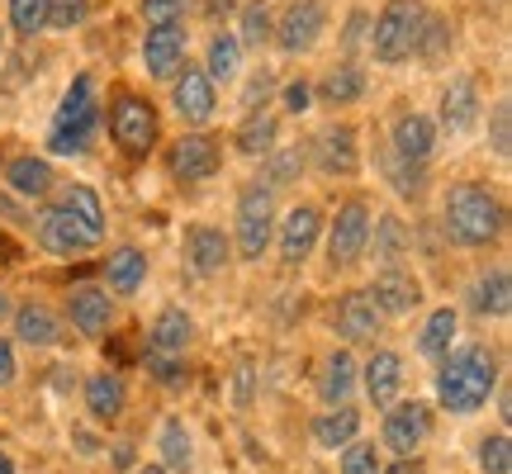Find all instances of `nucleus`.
<instances>
[{"label": "nucleus", "instance_id": "1", "mask_svg": "<svg viewBox=\"0 0 512 474\" xmlns=\"http://www.w3.org/2000/svg\"><path fill=\"white\" fill-rule=\"evenodd\" d=\"M441 228L456 247H489L503 237L508 228V214H503V200H498L489 185L460 181L451 185L446 195V209H441Z\"/></svg>", "mask_w": 512, "mask_h": 474}, {"label": "nucleus", "instance_id": "2", "mask_svg": "<svg viewBox=\"0 0 512 474\" xmlns=\"http://www.w3.org/2000/svg\"><path fill=\"white\" fill-rule=\"evenodd\" d=\"M498 389V356L489 347H460L437 370V399L451 413H479Z\"/></svg>", "mask_w": 512, "mask_h": 474}, {"label": "nucleus", "instance_id": "3", "mask_svg": "<svg viewBox=\"0 0 512 474\" xmlns=\"http://www.w3.org/2000/svg\"><path fill=\"white\" fill-rule=\"evenodd\" d=\"M95 128H100V95H95V76L81 72L72 76V86H67L53 124H48V147L57 157H81L91 147Z\"/></svg>", "mask_w": 512, "mask_h": 474}, {"label": "nucleus", "instance_id": "4", "mask_svg": "<svg viewBox=\"0 0 512 474\" xmlns=\"http://www.w3.org/2000/svg\"><path fill=\"white\" fill-rule=\"evenodd\" d=\"M422 24H427V5L422 0H389L370 29V53L380 57L384 67H399L418 53Z\"/></svg>", "mask_w": 512, "mask_h": 474}, {"label": "nucleus", "instance_id": "5", "mask_svg": "<svg viewBox=\"0 0 512 474\" xmlns=\"http://www.w3.org/2000/svg\"><path fill=\"white\" fill-rule=\"evenodd\" d=\"M157 133H162V124H157V105H152V100H143V95H133V91L114 95L110 138H114V147H119L124 157L143 162L147 152L157 147Z\"/></svg>", "mask_w": 512, "mask_h": 474}, {"label": "nucleus", "instance_id": "6", "mask_svg": "<svg viewBox=\"0 0 512 474\" xmlns=\"http://www.w3.org/2000/svg\"><path fill=\"white\" fill-rule=\"evenodd\" d=\"M275 233V190L256 181L238 195V252L242 261H261Z\"/></svg>", "mask_w": 512, "mask_h": 474}, {"label": "nucleus", "instance_id": "7", "mask_svg": "<svg viewBox=\"0 0 512 474\" xmlns=\"http://www.w3.org/2000/svg\"><path fill=\"white\" fill-rule=\"evenodd\" d=\"M166 166H171V176L181 185L209 181L223 166V147H219V138H209V133H181V138L171 143V152H166Z\"/></svg>", "mask_w": 512, "mask_h": 474}, {"label": "nucleus", "instance_id": "8", "mask_svg": "<svg viewBox=\"0 0 512 474\" xmlns=\"http://www.w3.org/2000/svg\"><path fill=\"white\" fill-rule=\"evenodd\" d=\"M323 29H328V5L323 0H294L290 10L280 15V24L271 29V38L280 43V53L299 57L323 38Z\"/></svg>", "mask_w": 512, "mask_h": 474}, {"label": "nucleus", "instance_id": "9", "mask_svg": "<svg viewBox=\"0 0 512 474\" xmlns=\"http://www.w3.org/2000/svg\"><path fill=\"white\" fill-rule=\"evenodd\" d=\"M366 237H370V204L366 200H347L332 219L328 233V261L332 266H356L366 256Z\"/></svg>", "mask_w": 512, "mask_h": 474}, {"label": "nucleus", "instance_id": "10", "mask_svg": "<svg viewBox=\"0 0 512 474\" xmlns=\"http://www.w3.org/2000/svg\"><path fill=\"white\" fill-rule=\"evenodd\" d=\"M432 437V413H427V403L408 399V403H389V413H384V446L394 451V456L413 460L422 441Z\"/></svg>", "mask_w": 512, "mask_h": 474}, {"label": "nucleus", "instance_id": "11", "mask_svg": "<svg viewBox=\"0 0 512 474\" xmlns=\"http://www.w3.org/2000/svg\"><path fill=\"white\" fill-rule=\"evenodd\" d=\"M171 105L181 114L185 124H209L214 110H219V95H214V81L204 76V67H190L185 62V72L176 76V86H171Z\"/></svg>", "mask_w": 512, "mask_h": 474}, {"label": "nucleus", "instance_id": "12", "mask_svg": "<svg viewBox=\"0 0 512 474\" xmlns=\"http://www.w3.org/2000/svg\"><path fill=\"white\" fill-rule=\"evenodd\" d=\"M318 233H323V214H318L313 204H294L290 214L280 219V261H285V266H299V261L313 252Z\"/></svg>", "mask_w": 512, "mask_h": 474}, {"label": "nucleus", "instance_id": "13", "mask_svg": "<svg viewBox=\"0 0 512 474\" xmlns=\"http://www.w3.org/2000/svg\"><path fill=\"white\" fill-rule=\"evenodd\" d=\"M143 67H147V76H157V81H166V76L181 72V67H185V29H181V24L147 29V38H143Z\"/></svg>", "mask_w": 512, "mask_h": 474}, {"label": "nucleus", "instance_id": "14", "mask_svg": "<svg viewBox=\"0 0 512 474\" xmlns=\"http://www.w3.org/2000/svg\"><path fill=\"white\" fill-rule=\"evenodd\" d=\"M313 162L323 176H351L361 157H356V128L347 124H332L318 133V143H313Z\"/></svg>", "mask_w": 512, "mask_h": 474}, {"label": "nucleus", "instance_id": "15", "mask_svg": "<svg viewBox=\"0 0 512 474\" xmlns=\"http://www.w3.org/2000/svg\"><path fill=\"white\" fill-rule=\"evenodd\" d=\"M370 299H375V309L389 313V318H399V313L418 309L422 299V285L413 271H403V266H389V271L375 275V290H366Z\"/></svg>", "mask_w": 512, "mask_h": 474}, {"label": "nucleus", "instance_id": "16", "mask_svg": "<svg viewBox=\"0 0 512 474\" xmlns=\"http://www.w3.org/2000/svg\"><path fill=\"white\" fill-rule=\"evenodd\" d=\"M38 242L57 256H76V252H86V247H95L91 237L81 233V223H76L62 204H53V209L38 214Z\"/></svg>", "mask_w": 512, "mask_h": 474}, {"label": "nucleus", "instance_id": "17", "mask_svg": "<svg viewBox=\"0 0 512 474\" xmlns=\"http://www.w3.org/2000/svg\"><path fill=\"white\" fill-rule=\"evenodd\" d=\"M67 313H72V328L86 332V337H100L114 318V299L110 290H95V285H81V290L67 294Z\"/></svg>", "mask_w": 512, "mask_h": 474}, {"label": "nucleus", "instance_id": "18", "mask_svg": "<svg viewBox=\"0 0 512 474\" xmlns=\"http://www.w3.org/2000/svg\"><path fill=\"white\" fill-rule=\"evenodd\" d=\"M384 313L375 309V299L366 290H351L342 304H337V332L347 337V342H375V332H380Z\"/></svg>", "mask_w": 512, "mask_h": 474}, {"label": "nucleus", "instance_id": "19", "mask_svg": "<svg viewBox=\"0 0 512 474\" xmlns=\"http://www.w3.org/2000/svg\"><path fill=\"white\" fill-rule=\"evenodd\" d=\"M432 147H437V124L427 114H399L394 119V157L427 166Z\"/></svg>", "mask_w": 512, "mask_h": 474}, {"label": "nucleus", "instance_id": "20", "mask_svg": "<svg viewBox=\"0 0 512 474\" xmlns=\"http://www.w3.org/2000/svg\"><path fill=\"white\" fill-rule=\"evenodd\" d=\"M185 256L200 275H219L228 266V237L209 223H195V228H185Z\"/></svg>", "mask_w": 512, "mask_h": 474}, {"label": "nucleus", "instance_id": "21", "mask_svg": "<svg viewBox=\"0 0 512 474\" xmlns=\"http://www.w3.org/2000/svg\"><path fill=\"white\" fill-rule=\"evenodd\" d=\"M470 309L479 318H508L512 309V280H508V266H494V271H484L470 285Z\"/></svg>", "mask_w": 512, "mask_h": 474}, {"label": "nucleus", "instance_id": "22", "mask_svg": "<svg viewBox=\"0 0 512 474\" xmlns=\"http://www.w3.org/2000/svg\"><path fill=\"white\" fill-rule=\"evenodd\" d=\"M479 119V91L470 76H456L446 95H441V128L446 133H465V128Z\"/></svg>", "mask_w": 512, "mask_h": 474}, {"label": "nucleus", "instance_id": "23", "mask_svg": "<svg viewBox=\"0 0 512 474\" xmlns=\"http://www.w3.org/2000/svg\"><path fill=\"white\" fill-rule=\"evenodd\" d=\"M403 389V361L394 356V351H375L366 361V394L375 408H389V403L399 399Z\"/></svg>", "mask_w": 512, "mask_h": 474}, {"label": "nucleus", "instance_id": "24", "mask_svg": "<svg viewBox=\"0 0 512 474\" xmlns=\"http://www.w3.org/2000/svg\"><path fill=\"white\" fill-rule=\"evenodd\" d=\"M190 337H195V323H190V313L185 309H162L157 313V323L147 332V347L157 351V356H181L190 347Z\"/></svg>", "mask_w": 512, "mask_h": 474}, {"label": "nucleus", "instance_id": "25", "mask_svg": "<svg viewBox=\"0 0 512 474\" xmlns=\"http://www.w3.org/2000/svg\"><path fill=\"white\" fill-rule=\"evenodd\" d=\"M124 403H128V389L114 370H100V375L86 380V408H91L95 422H114L124 413Z\"/></svg>", "mask_w": 512, "mask_h": 474}, {"label": "nucleus", "instance_id": "26", "mask_svg": "<svg viewBox=\"0 0 512 474\" xmlns=\"http://www.w3.org/2000/svg\"><path fill=\"white\" fill-rule=\"evenodd\" d=\"M5 181L24 200H43L53 190V166L43 162V157H15V162L5 166Z\"/></svg>", "mask_w": 512, "mask_h": 474}, {"label": "nucleus", "instance_id": "27", "mask_svg": "<svg viewBox=\"0 0 512 474\" xmlns=\"http://www.w3.org/2000/svg\"><path fill=\"white\" fill-rule=\"evenodd\" d=\"M366 247H375V261H384V271L399 266V256H408V228H403V219H394V214L370 219Z\"/></svg>", "mask_w": 512, "mask_h": 474}, {"label": "nucleus", "instance_id": "28", "mask_svg": "<svg viewBox=\"0 0 512 474\" xmlns=\"http://www.w3.org/2000/svg\"><path fill=\"white\" fill-rule=\"evenodd\" d=\"M57 204H62V209L81 223V233L91 237V242H100V237H105V204H100V195H95L91 185H72V190H67Z\"/></svg>", "mask_w": 512, "mask_h": 474}, {"label": "nucleus", "instance_id": "29", "mask_svg": "<svg viewBox=\"0 0 512 474\" xmlns=\"http://www.w3.org/2000/svg\"><path fill=\"white\" fill-rule=\"evenodd\" d=\"M105 280H110L114 294H138V285L147 280V256L138 247H119V252L105 261Z\"/></svg>", "mask_w": 512, "mask_h": 474}, {"label": "nucleus", "instance_id": "30", "mask_svg": "<svg viewBox=\"0 0 512 474\" xmlns=\"http://www.w3.org/2000/svg\"><path fill=\"white\" fill-rule=\"evenodd\" d=\"M361 432V413L356 408H332L323 418L313 422V441L323 446V451H337V446H351Z\"/></svg>", "mask_w": 512, "mask_h": 474}, {"label": "nucleus", "instance_id": "31", "mask_svg": "<svg viewBox=\"0 0 512 474\" xmlns=\"http://www.w3.org/2000/svg\"><path fill=\"white\" fill-rule=\"evenodd\" d=\"M15 332H19V342H29V347H53L57 337H62L57 313L43 309V304H24V309L15 313Z\"/></svg>", "mask_w": 512, "mask_h": 474}, {"label": "nucleus", "instance_id": "32", "mask_svg": "<svg viewBox=\"0 0 512 474\" xmlns=\"http://www.w3.org/2000/svg\"><path fill=\"white\" fill-rule=\"evenodd\" d=\"M456 332H460V313L456 309H437L432 318H427V323H422L418 351H422V356H432V361H441V356H451Z\"/></svg>", "mask_w": 512, "mask_h": 474}, {"label": "nucleus", "instance_id": "33", "mask_svg": "<svg viewBox=\"0 0 512 474\" xmlns=\"http://www.w3.org/2000/svg\"><path fill=\"white\" fill-rule=\"evenodd\" d=\"M318 95H323L328 105H351V100L366 95V72H361L356 62H342V67H332V72L318 81Z\"/></svg>", "mask_w": 512, "mask_h": 474}, {"label": "nucleus", "instance_id": "34", "mask_svg": "<svg viewBox=\"0 0 512 474\" xmlns=\"http://www.w3.org/2000/svg\"><path fill=\"white\" fill-rule=\"evenodd\" d=\"M238 72H242L238 34H214L209 38V57H204V76H209V81H233Z\"/></svg>", "mask_w": 512, "mask_h": 474}, {"label": "nucleus", "instance_id": "35", "mask_svg": "<svg viewBox=\"0 0 512 474\" xmlns=\"http://www.w3.org/2000/svg\"><path fill=\"white\" fill-rule=\"evenodd\" d=\"M233 143H238V152H247V157H271L275 152V114L252 110L247 119H242Z\"/></svg>", "mask_w": 512, "mask_h": 474}, {"label": "nucleus", "instance_id": "36", "mask_svg": "<svg viewBox=\"0 0 512 474\" xmlns=\"http://www.w3.org/2000/svg\"><path fill=\"white\" fill-rule=\"evenodd\" d=\"M351 384H356V361H351V351H332L328 370H323V399H328L332 408H347Z\"/></svg>", "mask_w": 512, "mask_h": 474}, {"label": "nucleus", "instance_id": "37", "mask_svg": "<svg viewBox=\"0 0 512 474\" xmlns=\"http://www.w3.org/2000/svg\"><path fill=\"white\" fill-rule=\"evenodd\" d=\"M195 460V446H190V432H185L181 418H166L162 422V465L166 470H190Z\"/></svg>", "mask_w": 512, "mask_h": 474}, {"label": "nucleus", "instance_id": "38", "mask_svg": "<svg viewBox=\"0 0 512 474\" xmlns=\"http://www.w3.org/2000/svg\"><path fill=\"white\" fill-rule=\"evenodd\" d=\"M271 29H275V19H271V10H266V0H252V5L242 10L238 43L242 48H261V43H271Z\"/></svg>", "mask_w": 512, "mask_h": 474}, {"label": "nucleus", "instance_id": "39", "mask_svg": "<svg viewBox=\"0 0 512 474\" xmlns=\"http://www.w3.org/2000/svg\"><path fill=\"white\" fill-rule=\"evenodd\" d=\"M475 460H479V470L484 474H512V441H508V432L479 441Z\"/></svg>", "mask_w": 512, "mask_h": 474}, {"label": "nucleus", "instance_id": "40", "mask_svg": "<svg viewBox=\"0 0 512 474\" xmlns=\"http://www.w3.org/2000/svg\"><path fill=\"white\" fill-rule=\"evenodd\" d=\"M91 15V0H48V19L43 29H76Z\"/></svg>", "mask_w": 512, "mask_h": 474}, {"label": "nucleus", "instance_id": "41", "mask_svg": "<svg viewBox=\"0 0 512 474\" xmlns=\"http://www.w3.org/2000/svg\"><path fill=\"white\" fill-rule=\"evenodd\" d=\"M389 176H394V190H399V195H422V190H427V166L403 162L394 152H389Z\"/></svg>", "mask_w": 512, "mask_h": 474}, {"label": "nucleus", "instance_id": "42", "mask_svg": "<svg viewBox=\"0 0 512 474\" xmlns=\"http://www.w3.org/2000/svg\"><path fill=\"white\" fill-rule=\"evenodd\" d=\"M342 474H380V446H370V441L342 446Z\"/></svg>", "mask_w": 512, "mask_h": 474}, {"label": "nucleus", "instance_id": "43", "mask_svg": "<svg viewBox=\"0 0 512 474\" xmlns=\"http://www.w3.org/2000/svg\"><path fill=\"white\" fill-rule=\"evenodd\" d=\"M43 19H48V0H10V24L19 34L34 38L43 29Z\"/></svg>", "mask_w": 512, "mask_h": 474}, {"label": "nucleus", "instance_id": "44", "mask_svg": "<svg viewBox=\"0 0 512 474\" xmlns=\"http://www.w3.org/2000/svg\"><path fill=\"white\" fill-rule=\"evenodd\" d=\"M304 171V152L299 147H290V152H271V171H266V190H275V185H290L294 176Z\"/></svg>", "mask_w": 512, "mask_h": 474}, {"label": "nucleus", "instance_id": "45", "mask_svg": "<svg viewBox=\"0 0 512 474\" xmlns=\"http://www.w3.org/2000/svg\"><path fill=\"white\" fill-rule=\"evenodd\" d=\"M190 15V0H143V19L152 29H162V24H185Z\"/></svg>", "mask_w": 512, "mask_h": 474}, {"label": "nucleus", "instance_id": "46", "mask_svg": "<svg viewBox=\"0 0 512 474\" xmlns=\"http://www.w3.org/2000/svg\"><path fill=\"white\" fill-rule=\"evenodd\" d=\"M446 43H451V29H446V19L427 15V24H422V38H418V53L427 57V62H437V57L446 53Z\"/></svg>", "mask_w": 512, "mask_h": 474}, {"label": "nucleus", "instance_id": "47", "mask_svg": "<svg viewBox=\"0 0 512 474\" xmlns=\"http://www.w3.org/2000/svg\"><path fill=\"white\" fill-rule=\"evenodd\" d=\"M489 143H494L498 157H508V152H512V110H508V100H503V105H494V128H489Z\"/></svg>", "mask_w": 512, "mask_h": 474}, {"label": "nucleus", "instance_id": "48", "mask_svg": "<svg viewBox=\"0 0 512 474\" xmlns=\"http://www.w3.org/2000/svg\"><path fill=\"white\" fill-rule=\"evenodd\" d=\"M147 370H152V380L157 384H171V389L185 384V370L176 365V356H157V351H152V356H147Z\"/></svg>", "mask_w": 512, "mask_h": 474}, {"label": "nucleus", "instance_id": "49", "mask_svg": "<svg viewBox=\"0 0 512 474\" xmlns=\"http://www.w3.org/2000/svg\"><path fill=\"white\" fill-rule=\"evenodd\" d=\"M309 81H290V86H285V110L290 114H309Z\"/></svg>", "mask_w": 512, "mask_h": 474}, {"label": "nucleus", "instance_id": "50", "mask_svg": "<svg viewBox=\"0 0 512 474\" xmlns=\"http://www.w3.org/2000/svg\"><path fill=\"white\" fill-rule=\"evenodd\" d=\"M5 384H15V347L10 342H0V389Z\"/></svg>", "mask_w": 512, "mask_h": 474}, {"label": "nucleus", "instance_id": "51", "mask_svg": "<svg viewBox=\"0 0 512 474\" xmlns=\"http://www.w3.org/2000/svg\"><path fill=\"white\" fill-rule=\"evenodd\" d=\"M366 24H370V19L361 15V10H356V15L347 19V48H356V43H361V38H366Z\"/></svg>", "mask_w": 512, "mask_h": 474}, {"label": "nucleus", "instance_id": "52", "mask_svg": "<svg viewBox=\"0 0 512 474\" xmlns=\"http://www.w3.org/2000/svg\"><path fill=\"white\" fill-rule=\"evenodd\" d=\"M233 5H238V0H204V10H209V15H214V19H219V15H228Z\"/></svg>", "mask_w": 512, "mask_h": 474}, {"label": "nucleus", "instance_id": "53", "mask_svg": "<svg viewBox=\"0 0 512 474\" xmlns=\"http://www.w3.org/2000/svg\"><path fill=\"white\" fill-rule=\"evenodd\" d=\"M384 474H422V465H418V460H399L394 470H384Z\"/></svg>", "mask_w": 512, "mask_h": 474}, {"label": "nucleus", "instance_id": "54", "mask_svg": "<svg viewBox=\"0 0 512 474\" xmlns=\"http://www.w3.org/2000/svg\"><path fill=\"white\" fill-rule=\"evenodd\" d=\"M0 474H15V465H10V456L0 451Z\"/></svg>", "mask_w": 512, "mask_h": 474}, {"label": "nucleus", "instance_id": "55", "mask_svg": "<svg viewBox=\"0 0 512 474\" xmlns=\"http://www.w3.org/2000/svg\"><path fill=\"white\" fill-rule=\"evenodd\" d=\"M138 474H166V470H162V465H143V470H138Z\"/></svg>", "mask_w": 512, "mask_h": 474}, {"label": "nucleus", "instance_id": "56", "mask_svg": "<svg viewBox=\"0 0 512 474\" xmlns=\"http://www.w3.org/2000/svg\"><path fill=\"white\" fill-rule=\"evenodd\" d=\"M5 313H10V299H5V294H0V318H5Z\"/></svg>", "mask_w": 512, "mask_h": 474}, {"label": "nucleus", "instance_id": "57", "mask_svg": "<svg viewBox=\"0 0 512 474\" xmlns=\"http://www.w3.org/2000/svg\"><path fill=\"white\" fill-rule=\"evenodd\" d=\"M0 53H5V24H0Z\"/></svg>", "mask_w": 512, "mask_h": 474}]
</instances>
